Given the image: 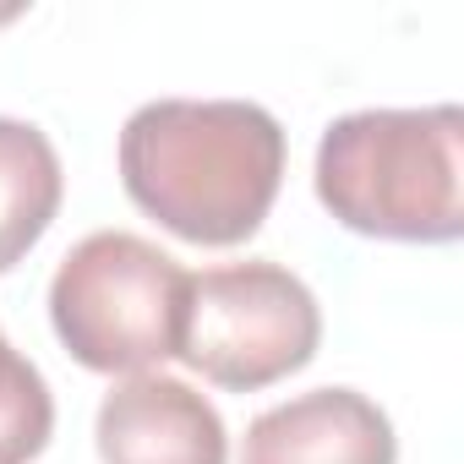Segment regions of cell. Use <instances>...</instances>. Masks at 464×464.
Segmentation results:
<instances>
[{
	"mask_svg": "<svg viewBox=\"0 0 464 464\" xmlns=\"http://www.w3.org/2000/svg\"><path fill=\"white\" fill-rule=\"evenodd\" d=\"M323 208L377 241L448 246L464 236V110H355L317 142Z\"/></svg>",
	"mask_w": 464,
	"mask_h": 464,
	"instance_id": "cell-2",
	"label": "cell"
},
{
	"mask_svg": "<svg viewBox=\"0 0 464 464\" xmlns=\"http://www.w3.org/2000/svg\"><path fill=\"white\" fill-rule=\"evenodd\" d=\"M317 295L279 263H224L191 274L175 355L229 393H257L317 355Z\"/></svg>",
	"mask_w": 464,
	"mask_h": 464,
	"instance_id": "cell-4",
	"label": "cell"
},
{
	"mask_svg": "<svg viewBox=\"0 0 464 464\" xmlns=\"http://www.w3.org/2000/svg\"><path fill=\"white\" fill-rule=\"evenodd\" d=\"M55 431V399L44 372L0 334V464H34Z\"/></svg>",
	"mask_w": 464,
	"mask_h": 464,
	"instance_id": "cell-8",
	"label": "cell"
},
{
	"mask_svg": "<svg viewBox=\"0 0 464 464\" xmlns=\"http://www.w3.org/2000/svg\"><path fill=\"white\" fill-rule=\"evenodd\" d=\"M126 197L191 246L252 241L285 180V126L246 99H153L121 131Z\"/></svg>",
	"mask_w": 464,
	"mask_h": 464,
	"instance_id": "cell-1",
	"label": "cell"
},
{
	"mask_svg": "<svg viewBox=\"0 0 464 464\" xmlns=\"http://www.w3.org/2000/svg\"><path fill=\"white\" fill-rule=\"evenodd\" d=\"M99 459L104 464H224L229 437L218 410L164 372H137L99 404Z\"/></svg>",
	"mask_w": 464,
	"mask_h": 464,
	"instance_id": "cell-5",
	"label": "cell"
},
{
	"mask_svg": "<svg viewBox=\"0 0 464 464\" xmlns=\"http://www.w3.org/2000/svg\"><path fill=\"white\" fill-rule=\"evenodd\" d=\"M191 274L131 229H93L50 279V323L88 372H148L175 355Z\"/></svg>",
	"mask_w": 464,
	"mask_h": 464,
	"instance_id": "cell-3",
	"label": "cell"
},
{
	"mask_svg": "<svg viewBox=\"0 0 464 464\" xmlns=\"http://www.w3.org/2000/svg\"><path fill=\"white\" fill-rule=\"evenodd\" d=\"M393 420L355 388H312L246 426L241 464H393Z\"/></svg>",
	"mask_w": 464,
	"mask_h": 464,
	"instance_id": "cell-6",
	"label": "cell"
},
{
	"mask_svg": "<svg viewBox=\"0 0 464 464\" xmlns=\"http://www.w3.org/2000/svg\"><path fill=\"white\" fill-rule=\"evenodd\" d=\"M66 175L55 159V142L28 126L0 115V274H12L50 229L61 208Z\"/></svg>",
	"mask_w": 464,
	"mask_h": 464,
	"instance_id": "cell-7",
	"label": "cell"
}]
</instances>
